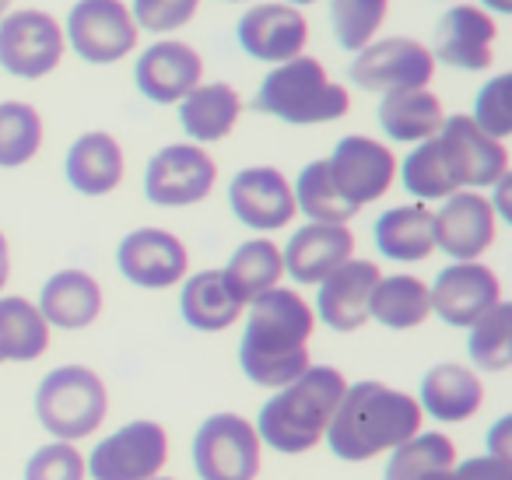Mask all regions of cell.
I'll return each instance as SVG.
<instances>
[{
    "label": "cell",
    "instance_id": "cell-1",
    "mask_svg": "<svg viewBox=\"0 0 512 480\" xmlns=\"http://www.w3.org/2000/svg\"><path fill=\"white\" fill-rule=\"evenodd\" d=\"M316 316L309 302L292 288H274L249 302L246 330L239 340V368L253 386L281 389L295 382L309 365V340Z\"/></svg>",
    "mask_w": 512,
    "mask_h": 480
},
{
    "label": "cell",
    "instance_id": "cell-2",
    "mask_svg": "<svg viewBox=\"0 0 512 480\" xmlns=\"http://www.w3.org/2000/svg\"><path fill=\"white\" fill-rule=\"evenodd\" d=\"M421 421L425 414L411 393L376 379H362L348 382L323 442L341 463H369L418 435Z\"/></svg>",
    "mask_w": 512,
    "mask_h": 480
},
{
    "label": "cell",
    "instance_id": "cell-3",
    "mask_svg": "<svg viewBox=\"0 0 512 480\" xmlns=\"http://www.w3.org/2000/svg\"><path fill=\"white\" fill-rule=\"evenodd\" d=\"M348 379L334 365H309L288 386L274 389L271 400L260 407L253 421L260 442L271 445L281 456H306L323 442L334 410L341 403Z\"/></svg>",
    "mask_w": 512,
    "mask_h": 480
},
{
    "label": "cell",
    "instance_id": "cell-4",
    "mask_svg": "<svg viewBox=\"0 0 512 480\" xmlns=\"http://www.w3.org/2000/svg\"><path fill=\"white\" fill-rule=\"evenodd\" d=\"M256 113L278 116L292 127H313V123H334L348 116L351 95L327 78L320 60L295 57L278 64L256 88Z\"/></svg>",
    "mask_w": 512,
    "mask_h": 480
},
{
    "label": "cell",
    "instance_id": "cell-5",
    "mask_svg": "<svg viewBox=\"0 0 512 480\" xmlns=\"http://www.w3.org/2000/svg\"><path fill=\"white\" fill-rule=\"evenodd\" d=\"M109 414V389L88 365H60L36 386V421L53 442L78 445L92 438Z\"/></svg>",
    "mask_w": 512,
    "mask_h": 480
},
{
    "label": "cell",
    "instance_id": "cell-6",
    "mask_svg": "<svg viewBox=\"0 0 512 480\" xmlns=\"http://www.w3.org/2000/svg\"><path fill=\"white\" fill-rule=\"evenodd\" d=\"M193 470L200 480H256L264 470V442L253 421L232 410L204 417L193 435Z\"/></svg>",
    "mask_w": 512,
    "mask_h": 480
},
{
    "label": "cell",
    "instance_id": "cell-7",
    "mask_svg": "<svg viewBox=\"0 0 512 480\" xmlns=\"http://www.w3.org/2000/svg\"><path fill=\"white\" fill-rule=\"evenodd\" d=\"M169 463V431L158 421L137 417L106 435L85 456L92 480H155Z\"/></svg>",
    "mask_w": 512,
    "mask_h": 480
},
{
    "label": "cell",
    "instance_id": "cell-8",
    "mask_svg": "<svg viewBox=\"0 0 512 480\" xmlns=\"http://www.w3.org/2000/svg\"><path fill=\"white\" fill-rule=\"evenodd\" d=\"M348 78L365 92H414V88H428L435 78V60L425 43L407 36L379 39L369 43L348 67Z\"/></svg>",
    "mask_w": 512,
    "mask_h": 480
},
{
    "label": "cell",
    "instance_id": "cell-9",
    "mask_svg": "<svg viewBox=\"0 0 512 480\" xmlns=\"http://www.w3.org/2000/svg\"><path fill=\"white\" fill-rule=\"evenodd\" d=\"M218 165L200 144H169L144 169V197L155 207H193L214 190Z\"/></svg>",
    "mask_w": 512,
    "mask_h": 480
},
{
    "label": "cell",
    "instance_id": "cell-10",
    "mask_svg": "<svg viewBox=\"0 0 512 480\" xmlns=\"http://www.w3.org/2000/svg\"><path fill=\"white\" fill-rule=\"evenodd\" d=\"M64 60V29L46 11H15L0 18V67L15 78L36 81Z\"/></svg>",
    "mask_w": 512,
    "mask_h": 480
},
{
    "label": "cell",
    "instance_id": "cell-11",
    "mask_svg": "<svg viewBox=\"0 0 512 480\" xmlns=\"http://www.w3.org/2000/svg\"><path fill=\"white\" fill-rule=\"evenodd\" d=\"M67 43L85 64H116L137 46V25L120 0H78L67 15Z\"/></svg>",
    "mask_w": 512,
    "mask_h": 480
},
{
    "label": "cell",
    "instance_id": "cell-12",
    "mask_svg": "<svg viewBox=\"0 0 512 480\" xmlns=\"http://www.w3.org/2000/svg\"><path fill=\"white\" fill-rule=\"evenodd\" d=\"M439 148L456 190L495 186L502 176H509V151H505V144L481 134L470 116H449L442 123Z\"/></svg>",
    "mask_w": 512,
    "mask_h": 480
},
{
    "label": "cell",
    "instance_id": "cell-13",
    "mask_svg": "<svg viewBox=\"0 0 512 480\" xmlns=\"http://www.w3.org/2000/svg\"><path fill=\"white\" fill-rule=\"evenodd\" d=\"M327 169L337 193L355 211H362L365 204L390 193L393 179H397V158H393V151L386 144L362 134H351L344 141H337L334 155L327 158Z\"/></svg>",
    "mask_w": 512,
    "mask_h": 480
},
{
    "label": "cell",
    "instance_id": "cell-14",
    "mask_svg": "<svg viewBox=\"0 0 512 480\" xmlns=\"http://www.w3.org/2000/svg\"><path fill=\"white\" fill-rule=\"evenodd\" d=\"M116 267L134 288L165 291L176 288L190 270L186 246L165 228H137L116 246Z\"/></svg>",
    "mask_w": 512,
    "mask_h": 480
},
{
    "label": "cell",
    "instance_id": "cell-15",
    "mask_svg": "<svg viewBox=\"0 0 512 480\" xmlns=\"http://www.w3.org/2000/svg\"><path fill=\"white\" fill-rule=\"evenodd\" d=\"M495 204L477 190H460L432 214L435 249L456 263H474L495 242Z\"/></svg>",
    "mask_w": 512,
    "mask_h": 480
},
{
    "label": "cell",
    "instance_id": "cell-16",
    "mask_svg": "<svg viewBox=\"0 0 512 480\" xmlns=\"http://www.w3.org/2000/svg\"><path fill=\"white\" fill-rule=\"evenodd\" d=\"M428 295H432V312L442 323L456 326V330H470L484 312H491L502 302V281L495 277V270L477 260L453 263V267L439 270Z\"/></svg>",
    "mask_w": 512,
    "mask_h": 480
},
{
    "label": "cell",
    "instance_id": "cell-17",
    "mask_svg": "<svg viewBox=\"0 0 512 480\" xmlns=\"http://www.w3.org/2000/svg\"><path fill=\"white\" fill-rule=\"evenodd\" d=\"M228 207L253 232H278L299 214L288 179L274 165H253L232 176Z\"/></svg>",
    "mask_w": 512,
    "mask_h": 480
},
{
    "label": "cell",
    "instance_id": "cell-18",
    "mask_svg": "<svg viewBox=\"0 0 512 480\" xmlns=\"http://www.w3.org/2000/svg\"><path fill=\"white\" fill-rule=\"evenodd\" d=\"M200 78H204L200 53L186 43H169V39L148 46L137 57L134 67L137 92L148 102H155V106H176V102H183L200 85Z\"/></svg>",
    "mask_w": 512,
    "mask_h": 480
},
{
    "label": "cell",
    "instance_id": "cell-19",
    "mask_svg": "<svg viewBox=\"0 0 512 480\" xmlns=\"http://www.w3.org/2000/svg\"><path fill=\"white\" fill-rule=\"evenodd\" d=\"M379 267L372 260H348L320 281L316 291V312L330 330L337 333H355L369 323V302L372 291L379 284Z\"/></svg>",
    "mask_w": 512,
    "mask_h": 480
},
{
    "label": "cell",
    "instance_id": "cell-20",
    "mask_svg": "<svg viewBox=\"0 0 512 480\" xmlns=\"http://www.w3.org/2000/svg\"><path fill=\"white\" fill-rule=\"evenodd\" d=\"M235 39L253 60L264 64H288L302 57V46L309 39L306 18L285 4H260L249 8L235 25Z\"/></svg>",
    "mask_w": 512,
    "mask_h": 480
},
{
    "label": "cell",
    "instance_id": "cell-21",
    "mask_svg": "<svg viewBox=\"0 0 512 480\" xmlns=\"http://www.w3.org/2000/svg\"><path fill=\"white\" fill-rule=\"evenodd\" d=\"M495 22L474 4H456L439 18L432 36V60L460 71H488L491 43H495Z\"/></svg>",
    "mask_w": 512,
    "mask_h": 480
},
{
    "label": "cell",
    "instance_id": "cell-22",
    "mask_svg": "<svg viewBox=\"0 0 512 480\" xmlns=\"http://www.w3.org/2000/svg\"><path fill=\"white\" fill-rule=\"evenodd\" d=\"M348 260H355V235H351L348 225H316V221H309L281 249V263H285L288 277L295 284L327 281Z\"/></svg>",
    "mask_w": 512,
    "mask_h": 480
},
{
    "label": "cell",
    "instance_id": "cell-23",
    "mask_svg": "<svg viewBox=\"0 0 512 480\" xmlns=\"http://www.w3.org/2000/svg\"><path fill=\"white\" fill-rule=\"evenodd\" d=\"M418 407L439 424H463L484 407V379L467 365L439 361L425 372L418 389Z\"/></svg>",
    "mask_w": 512,
    "mask_h": 480
},
{
    "label": "cell",
    "instance_id": "cell-24",
    "mask_svg": "<svg viewBox=\"0 0 512 480\" xmlns=\"http://www.w3.org/2000/svg\"><path fill=\"white\" fill-rule=\"evenodd\" d=\"M39 312L57 330H85L102 316V284L85 270H60L39 291Z\"/></svg>",
    "mask_w": 512,
    "mask_h": 480
},
{
    "label": "cell",
    "instance_id": "cell-25",
    "mask_svg": "<svg viewBox=\"0 0 512 480\" xmlns=\"http://www.w3.org/2000/svg\"><path fill=\"white\" fill-rule=\"evenodd\" d=\"M64 176L85 197H106L123 183V148L113 134H81L64 158Z\"/></svg>",
    "mask_w": 512,
    "mask_h": 480
},
{
    "label": "cell",
    "instance_id": "cell-26",
    "mask_svg": "<svg viewBox=\"0 0 512 480\" xmlns=\"http://www.w3.org/2000/svg\"><path fill=\"white\" fill-rule=\"evenodd\" d=\"M242 113V99L232 85L214 81V85H197L183 102H179V123L186 137L197 144L225 141L235 130Z\"/></svg>",
    "mask_w": 512,
    "mask_h": 480
},
{
    "label": "cell",
    "instance_id": "cell-27",
    "mask_svg": "<svg viewBox=\"0 0 512 480\" xmlns=\"http://www.w3.org/2000/svg\"><path fill=\"white\" fill-rule=\"evenodd\" d=\"M372 239L376 249L386 260L397 263H421L435 253V235H432V211L421 204L390 207L376 218L372 225Z\"/></svg>",
    "mask_w": 512,
    "mask_h": 480
},
{
    "label": "cell",
    "instance_id": "cell-28",
    "mask_svg": "<svg viewBox=\"0 0 512 480\" xmlns=\"http://www.w3.org/2000/svg\"><path fill=\"white\" fill-rule=\"evenodd\" d=\"M246 305L228 291L221 270H200L179 291V316L186 326L200 333H221L232 323H239Z\"/></svg>",
    "mask_w": 512,
    "mask_h": 480
},
{
    "label": "cell",
    "instance_id": "cell-29",
    "mask_svg": "<svg viewBox=\"0 0 512 480\" xmlns=\"http://www.w3.org/2000/svg\"><path fill=\"white\" fill-rule=\"evenodd\" d=\"M379 127L390 141L400 144H421L435 137L446 123L442 102L435 99L428 88H414V92H390L379 102Z\"/></svg>",
    "mask_w": 512,
    "mask_h": 480
},
{
    "label": "cell",
    "instance_id": "cell-30",
    "mask_svg": "<svg viewBox=\"0 0 512 480\" xmlns=\"http://www.w3.org/2000/svg\"><path fill=\"white\" fill-rule=\"evenodd\" d=\"M50 351V323L36 302L22 295L0 298V361H36Z\"/></svg>",
    "mask_w": 512,
    "mask_h": 480
},
{
    "label": "cell",
    "instance_id": "cell-31",
    "mask_svg": "<svg viewBox=\"0 0 512 480\" xmlns=\"http://www.w3.org/2000/svg\"><path fill=\"white\" fill-rule=\"evenodd\" d=\"M285 263H281V249L271 239H249L232 253V260L225 263L221 277H225L228 291L239 298L242 305L256 302L260 295L278 288Z\"/></svg>",
    "mask_w": 512,
    "mask_h": 480
},
{
    "label": "cell",
    "instance_id": "cell-32",
    "mask_svg": "<svg viewBox=\"0 0 512 480\" xmlns=\"http://www.w3.org/2000/svg\"><path fill=\"white\" fill-rule=\"evenodd\" d=\"M456 442L442 431H418L390 452L383 480H446L456 466Z\"/></svg>",
    "mask_w": 512,
    "mask_h": 480
},
{
    "label": "cell",
    "instance_id": "cell-33",
    "mask_svg": "<svg viewBox=\"0 0 512 480\" xmlns=\"http://www.w3.org/2000/svg\"><path fill=\"white\" fill-rule=\"evenodd\" d=\"M432 316V295L428 284L414 274L379 277L369 302V319H376L386 330H414Z\"/></svg>",
    "mask_w": 512,
    "mask_h": 480
},
{
    "label": "cell",
    "instance_id": "cell-34",
    "mask_svg": "<svg viewBox=\"0 0 512 480\" xmlns=\"http://www.w3.org/2000/svg\"><path fill=\"white\" fill-rule=\"evenodd\" d=\"M292 193H295V207H299L309 221H316V225H348L358 214L355 207L337 193L334 179H330V169H327V158L309 162L306 169L299 172V183L292 186Z\"/></svg>",
    "mask_w": 512,
    "mask_h": 480
},
{
    "label": "cell",
    "instance_id": "cell-35",
    "mask_svg": "<svg viewBox=\"0 0 512 480\" xmlns=\"http://www.w3.org/2000/svg\"><path fill=\"white\" fill-rule=\"evenodd\" d=\"M43 148V116L29 102H0V169H18Z\"/></svg>",
    "mask_w": 512,
    "mask_h": 480
},
{
    "label": "cell",
    "instance_id": "cell-36",
    "mask_svg": "<svg viewBox=\"0 0 512 480\" xmlns=\"http://www.w3.org/2000/svg\"><path fill=\"white\" fill-rule=\"evenodd\" d=\"M467 354L477 372H505L512 365V305L498 302L470 326Z\"/></svg>",
    "mask_w": 512,
    "mask_h": 480
},
{
    "label": "cell",
    "instance_id": "cell-37",
    "mask_svg": "<svg viewBox=\"0 0 512 480\" xmlns=\"http://www.w3.org/2000/svg\"><path fill=\"white\" fill-rule=\"evenodd\" d=\"M400 183L418 200H446V197H453V193H460L453 186V179H449L446 162H442L439 134L421 141L418 148L404 158V165H400Z\"/></svg>",
    "mask_w": 512,
    "mask_h": 480
},
{
    "label": "cell",
    "instance_id": "cell-38",
    "mask_svg": "<svg viewBox=\"0 0 512 480\" xmlns=\"http://www.w3.org/2000/svg\"><path fill=\"white\" fill-rule=\"evenodd\" d=\"M390 0H330V25L348 53H362L386 18Z\"/></svg>",
    "mask_w": 512,
    "mask_h": 480
},
{
    "label": "cell",
    "instance_id": "cell-39",
    "mask_svg": "<svg viewBox=\"0 0 512 480\" xmlns=\"http://www.w3.org/2000/svg\"><path fill=\"white\" fill-rule=\"evenodd\" d=\"M509 92H512L509 74H495L474 99V116H470V120H474V127L481 130V134L495 137V141H505V137L512 134Z\"/></svg>",
    "mask_w": 512,
    "mask_h": 480
},
{
    "label": "cell",
    "instance_id": "cell-40",
    "mask_svg": "<svg viewBox=\"0 0 512 480\" xmlns=\"http://www.w3.org/2000/svg\"><path fill=\"white\" fill-rule=\"evenodd\" d=\"M25 480H88L85 452L71 442H46L25 463Z\"/></svg>",
    "mask_w": 512,
    "mask_h": 480
},
{
    "label": "cell",
    "instance_id": "cell-41",
    "mask_svg": "<svg viewBox=\"0 0 512 480\" xmlns=\"http://www.w3.org/2000/svg\"><path fill=\"white\" fill-rule=\"evenodd\" d=\"M197 4L200 0H134V25L148 32H172V29H183L193 15H197Z\"/></svg>",
    "mask_w": 512,
    "mask_h": 480
},
{
    "label": "cell",
    "instance_id": "cell-42",
    "mask_svg": "<svg viewBox=\"0 0 512 480\" xmlns=\"http://www.w3.org/2000/svg\"><path fill=\"white\" fill-rule=\"evenodd\" d=\"M446 480H512V463L495 456H470L456 459L453 473Z\"/></svg>",
    "mask_w": 512,
    "mask_h": 480
},
{
    "label": "cell",
    "instance_id": "cell-43",
    "mask_svg": "<svg viewBox=\"0 0 512 480\" xmlns=\"http://www.w3.org/2000/svg\"><path fill=\"white\" fill-rule=\"evenodd\" d=\"M484 456H495V459L512 463V414L498 417V421L488 428V435H484Z\"/></svg>",
    "mask_w": 512,
    "mask_h": 480
},
{
    "label": "cell",
    "instance_id": "cell-44",
    "mask_svg": "<svg viewBox=\"0 0 512 480\" xmlns=\"http://www.w3.org/2000/svg\"><path fill=\"white\" fill-rule=\"evenodd\" d=\"M8 277H11V249H8L4 232H0V291L8 288Z\"/></svg>",
    "mask_w": 512,
    "mask_h": 480
},
{
    "label": "cell",
    "instance_id": "cell-45",
    "mask_svg": "<svg viewBox=\"0 0 512 480\" xmlns=\"http://www.w3.org/2000/svg\"><path fill=\"white\" fill-rule=\"evenodd\" d=\"M484 8H491L495 15H509V11H512V0H484Z\"/></svg>",
    "mask_w": 512,
    "mask_h": 480
},
{
    "label": "cell",
    "instance_id": "cell-46",
    "mask_svg": "<svg viewBox=\"0 0 512 480\" xmlns=\"http://www.w3.org/2000/svg\"><path fill=\"white\" fill-rule=\"evenodd\" d=\"M8 4H11V0H0V15H4V11H8Z\"/></svg>",
    "mask_w": 512,
    "mask_h": 480
},
{
    "label": "cell",
    "instance_id": "cell-47",
    "mask_svg": "<svg viewBox=\"0 0 512 480\" xmlns=\"http://www.w3.org/2000/svg\"><path fill=\"white\" fill-rule=\"evenodd\" d=\"M288 4H316V0H288Z\"/></svg>",
    "mask_w": 512,
    "mask_h": 480
},
{
    "label": "cell",
    "instance_id": "cell-48",
    "mask_svg": "<svg viewBox=\"0 0 512 480\" xmlns=\"http://www.w3.org/2000/svg\"><path fill=\"white\" fill-rule=\"evenodd\" d=\"M155 480H176V477H155Z\"/></svg>",
    "mask_w": 512,
    "mask_h": 480
}]
</instances>
